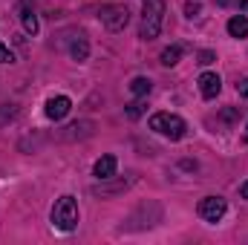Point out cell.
Segmentation results:
<instances>
[{"label":"cell","mask_w":248,"mask_h":245,"mask_svg":"<svg viewBox=\"0 0 248 245\" xmlns=\"http://www.w3.org/2000/svg\"><path fill=\"white\" fill-rule=\"evenodd\" d=\"M237 92H240L243 98H248V78H243V81L237 84Z\"/></svg>","instance_id":"obj_22"},{"label":"cell","mask_w":248,"mask_h":245,"mask_svg":"<svg viewBox=\"0 0 248 245\" xmlns=\"http://www.w3.org/2000/svg\"><path fill=\"white\" fill-rule=\"evenodd\" d=\"M228 35L231 38H248V17L246 15H234L228 20Z\"/></svg>","instance_id":"obj_10"},{"label":"cell","mask_w":248,"mask_h":245,"mask_svg":"<svg viewBox=\"0 0 248 245\" xmlns=\"http://www.w3.org/2000/svg\"><path fill=\"white\" fill-rule=\"evenodd\" d=\"M98 17H101V23H104L110 32H122L124 26L130 23V9H127V6H101Z\"/></svg>","instance_id":"obj_4"},{"label":"cell","mask_w":248,"mask_h":245,"mask_svg":"<svg viewBox=\"0 0 248 245\" xmlns=\"http://www.w3.org/2000/svg\"><path fill=\"white\" fill-rule=\"evenodd\" d=\"M12 61H15V58H12V52L0 44V63H12Z\"/></svg>","instance_id":"obj_21"},{"label":"cell","mask_w":248,"mask_h":245,"mask_svg":"<svg viewBox=\"0 0 248 245\" xmlns=\"http://www.w3.org/2000/svg\"><path fill=\"white\" fill-rule=\"evenodd\" d=\"M15 113H17L15 104H0V124H6L9 119H15Z\"/></svg>","instance_id":"obj_15"},{"label":"cell","mask_w":248,"mask_h":245,"mask_svg":"<svg viewBox=\"0 0 248 245\" xmlns=\"http://www.w3.org/2000/svg\"><path fill=\"white\" fill-rule=\"evenodd\" d=\"M219 90H222V78H219L217 72H202V75H199V92H202L205 98H217Z\"/></svg>","instance_id":"obj_7"},{"label":"cell","mask_w":248,"mask_h":245,"mask_svg":"<svg viewBox=\"0 0 248 245\" xmlns=\"http://www.w3.org/2000/svg\"><path fill=\"white\" fill-rule=\"evenodd\" d=\"M219 119H222V122H237V119H240V110H237V107H228V110L219 113Z\"/></svg>","instance_id":"obj_18"},{"label":"cell","mask_w":248,"mask_h":245,"mask_svg":"<svg viewBox=\"0 0 248 245\" xmlns=\"http://www.w3.org/2000/svg\"><path fill=\"white\" fill-rule=\"evenodd\" d=\"M141 113H144V101H133V104L127 107V119H133V122H136Z\"/></svg>","instance_id":"obj_16"},{"label":"cell","mask_w":248,"mask_h":245,"mask_svg":"<svg viewBox=\"0 0 248 245\" xmlns=\"http://www.w3.org/2000/svg\"><path fill=\"white\" fill-rule=\"evenodd\" d=\"M66 130H69V133H66V138H75V136H87V133L93 130V124H90V122H75V124H69Z\"/></svg>","instance_id":"obj_13"},{"label":"cell","mask_w":248,"mask_h":245,"mask_svg":"<svg viewBox=\"0 0 248 245\" xmlns=\"http://www.w3.org/2000/svg\"><path fill=\"white\" fill-rule=\"evenodd\" d=\"M52 222H55V228H61V231H72V228L78 225V202H75V196H61V199L55 202V208H52Z\"/></svg>","instance_id":"obj_3"},{"label":"cell","mask_w":248,"mask_h":245,"mask_svg":"<svg viewBox=\"0 0 248 245\" xmlns=\"http://www.w3.org/2000/svg\"><path fill=\"white\" fill-rule=\"evenodd\" d=\"M162 20H165V0H141V29H139V38L141 41L159 38Z\"/></svg>","instance_id":"obj_1"},{"label":"cell","mask_w":248,"mask_h":245,"mask_svg":"<svg viewBox=\"0 0 248 245\" xmlns=\"http://www.w3.org/2000/svg\"><path fill=\"white\" fill-rule=\"evenodd\" d=\"M150 130L159 133V136H165V138H170V141H179V138H185L187 124L179 116H173V113H156L150 119Z\"/></svg>","instance_id":"obj_2"},{"label":"cell","mask_w":248,"mask_h":245,"mask_svg":"<svg viewBox=\"0 0 248 245\" xmlns=\"http://www.w3.org/2000/svg\"><path fill=\"white\" fill-rule=\"evenodd\" d=\"M214 61H217V55H214L211 49H202V52H199V63H202V66H208V63H214Z\"/></svg>","instance_id":"obj_19"},{"label":"cell","mask_w":248,"mask_h":245,"mask_svg":"<svg viewBox=\"0 0 248 245\" xmlns=\"http://www.w3.org/2000/svg\"><path fill=\"white\" fill-rule=\"evenodd\" d=\"M116 165H119V162H116V156H110V153H107V156H101V159L95 162V170H93V173H95V179H101V182L113 179V176H116Z\"/></svg>","instance_id":"obj_8"},{"label":"cell","mask_w":248,"mask_h":245,"mask_svg":"<svg viewBox=\"0 0 248 245\" xmlns=\"http://www.w3.org/2000/svg\"><path fill=\"white\" fill-rule=\"evenodd\" d=\"M217 3H219V6H234L237 12H240V9L248 12V0H217Z\"/></svg>","instance_id":"obj_17"},{"label":"cell","mask_w":248,"mask_h":245,"mask_svg":"<svg viewBox=\"0 0 248 245\" xmlns=\"http://www.w3.org/2000/svg\"><path fill=\"white\" fill-rule=\"evenodd\" d=\"M69 110H72V101H69L66 95H52V98L46 101V119H52V122L66 119Z\"/></svg>","instance_id":"obj_6"},{"label":"cell","mask_w":248,"mask_h":245,"mask_svg":"<svg viewBox=\"0 0 248 245\" xmlns=\"http://www.w3.org/2000/svg\"><path fill=\"white\" fill-rule=\"evenodd\" d=\"M199 12H202V6H199V3H193V0L185 3V15H187V17H196Z\"/></svg>","instance_id":"obj_20"},{"label":"cell","mask_w":248,"mask_h":245,"mask_svg":"<svg viewBox=\"0 0 248 245\" xmlns=\"http://www.w3.org/2000/svg\"><path fill=\"white\" fill-rule=\"evenodd\" d=\"M150 90H153V84H150V78H133L130 81V92L133 95H150Z\"/></svg>","instance_id":"obj_11"},{"label":"cell","mask_w":248,"mask_h":245,"mask_svg":"<svg viewBox=\"0 0 248 245\" xmlns=\"http://www.w3.org/2000/svg\"><path fill=\"white\" fill-rule=\"evenodd\" d=\"M240 196H243V199H248V182L240 184Z\"/></svg>","instance_id":"obj_23"},{"label":"cell","mask_w":248,"mask_h":245,"mask_svg":"<svg viewBox=\"0 0 248 245\" xmlns=\"http://www.w3.org/2000/svg\"><path fill=\"white\" fill-rule=\"evenodd\" d=\"M196 211H199V216H202L205 222H219V219L225 216V211H228V202H225L222 196H205Z\"/></svg>","instance_id":"obj_5"},{"label":"cell","mask_w":248,"mask_h":245,"mask_svg":"<svg viewBox=\"0 0 248 245\" xmlns=\"http://www.w3.org/2000/svg\"><path fill=\"white\" fill-rule=\"evenodd\" d=\"M20 20H23V29H26L29 35H35V32H38V17H35V12H29V9H26V12L20 15Z\"/></svg>","instance_id":"obj_14"},{"label":"cell","mask_w":248,"mask_h":245,"mask_svg":"<svg viewBox=\"0 0 248 245\" xmlns=\"http://www.w3.org/2000/svg\"><path fill=\"white\" fill-rule=\"evenodd\" d=\"M69 55H72V61H78V63L90 58V41H87L81 32H78V35H75V41L69 44Z\"/></svg>","instance_id":"obj_9"},{"label":"cell","mask_w":248,"mask_h":245,"mask_svg":"<svg viewBox=\"0 0 248 245\" xmlns=\"http://www.w3.org/2000/svg\"><path fill=\"white\" fill-rule=\"evenodd\" d=\"M182 58V46H168V49H162V63L165 66H176Z\"/></svg>","instance_id":"obj_12"}]
</instances>
